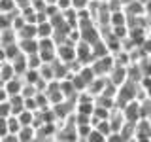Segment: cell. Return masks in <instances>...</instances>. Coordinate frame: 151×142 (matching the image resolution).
Listing matches in <instances>:
<instances>
[{
    "mask_svg": "<svg viewBox=\"0 0 151 142\" xmlns=\"http://www.w3.org/2000/svg\"><path fill=\"white\" fill-rule=\"evenodd\" d=\"M17 32L13 27L9 28H0V46H6V44H12V42H17Z\"/></svg>",
    "mask_w": 151,
    "mask_h": 142,
    "instance_id": "9a60e30c",
    "label": "cell"
},
{
    "mask_svg": "<svg viewBox=\"0 0 151 142\" xmlns=\"http://www.w3.org/2000/svg\"><path fill=\"white\" fill-rule=\"evenodd\" d=\"M13 63V68H15V72H17V76H23L28 70V57L25 55V53H19L15 59L12 61Z\"/></svg>",
    "mask_w": 151,
    "mask_h": 142,
    "instance_id": "5bb4252c",
    "label": "cell"
},
{
    "mask_svg": "<svg viewBox=\"0 0 151 142\" xmlns=\"http://www.w3.org/2000/svg\"><path fill=\"white\" fill-rule=\"evenodd\" d=\"M15 76H17V72H15V68H13L12 61H2V63H0V83L9 82V80L15 78Z\"/></svg>",
    "mask_w": 151,
    "mask_h": 142,
    "instance_id": "8fae6325",
    "label": "cell"
},
{
    "mask_svg": "<svg viewBox=\"0 0 151 142\" xmlns=\"http://www.w3.org/2000/svg\"><path fill=\"white\" fill-rule=\"evenodd\" d=\"M115 55L113 53H108L104 57H98V59H94L93 63V68L94 72H96V76H110V72L113 68H115Z\"/></svg>",
    "mask_w": 151,
    "mask_h": 142,
    "instance_id": "6da1fadb",
    "label": "cell"
},
{
    "mask_svg": "<svg viewBox=\"0 0 151 142\" xmlns=\"http://www.w3.org/2000/svg\"><path fill=\"white\" fill-rule=\"evenodd\" d=\"M36 131H38L36 142H53L57 140V135H59V125H57V121L42 123L40 127H36Z\"/></svg>",
    "mask_w": 151,
    "mask_h": 142,
    "instance_id": "7a4b0ae2",
    "label": "cell"
},
{
    "mask_svg": "<svg viewBox=\"0 0 151 142\" xmlns=\"http://www.w3.org/2000/svg\"><path fill=\"white\" fill-rule=\"evenodd\" d=\"M94 129L93 123H83V125H78V135H79V142H87L91 131Z\"/></svg>",
    "mask_w": 151,
    "mask_h": 142,
    "instance_id": "44dd1931",
    "label": "cell"
},
{
    "mask_svg": "<svg viewBox=\"0 0 151 142\" xmlns=\"http://www.w3.org/2000/svg\"><path fill=\"white\" fill-rule=\"evenodd\" d=\"M108 76H96V78L93 80L91 83H89V87H87V91L94 95V97H98V95H102L104 93V89H106V85H108Z\"/></svg>",
    "mask_w": 151,
    "mask_h": 142,
    "instance_id": "30bf717a",
    "label": "cell"
},
{
    "mask_svg": "<svg viewBox=\"0 0 151 142\" xmlns=\"http://www.w3.org/2000/svg\"><path fill=\"white\" fill-rule=\"evenodd\" d=\"M21 15L25 17V21H27V23H36V25H38V9L32 6V4L21 9Z\"/></svg>",
    "mask_w": 151,
    "mask_h": 142,
    "instance_id": "ac0fdd59",
    "label": "cell"
},
{
    "mask_svg": "<svg viewBox=\"0 0 151 142\" xmlns=\"http://www.w3.org/2000/svg\"><path fill=\"white\" fill-rule=\"evenodd\" d=\"M53 34H55V25L51 23V19L38 23V38H51Z\"/></svg>",
    "mask_w": 151,
    "mask_h": 142,
    "instance_id": "2e32d148",
    "label": "cell"
},
{
    "mask_svg": "<svg viewBox=\"0 0 151 142\" xmlns=\"http://www.w3.org/2000/svg\"><path fill=\"white\" fill-rule=\"evenodd\" d=\"M28 57V68H42V64H44V59L40 57V53H32V55H27Z\"/></svg>",
    "mask_w": 151,
    "mask_h": 142,
    "instance_id": "603a6c76",
    "label": "cell"
},
{
    "mask_svg": "<svg viewBox=\"0 0 151 142\" xmlns=\"http://www.w3.org/2000/svg\"><path fill=\"white\" fill-rule=\"evenodd\" d=\"M79 28H81V40L89 42V44H96L98 40H102V32H100V27L96 25V21L81 25Z\"/></svg>",
    "mask_w": 151,
    "mask_h": 142,
    "instance_id": "277c9868",
    "label": "cell"
},
{
    "mask_svg": "<svg viewBox=\"0 0 151 142\" xmlns=\"http://www.w3.org/2000/svg\"><path fill=\"white\" fill-rule=\"evenodd\" d=\"M87 142H108V136L104 135V133H100L96 127H94V129L91 131V135H89Z\"/></svg>",
    "mask_w": 151,
    "mask_h": 142,
    "instance_id": "cb8c5ba5",
    "label": "cell"
},
{
    "mask_svg": "<svg viewBox=\"0 0 151 142\" xmlns=\"http://www.w3.org/2000/svg\"><path fill=\"white\" fill-rule=\"evenodd\" d=\"M111 108H106V106H100V104H96V108H94V117H98V120H110L111 117Z\"/></svg>",
    "mask_w": 151,
    "mask_h": 142,
    "instance_id": "7402d4cb",
    "label": "cell"
},
{
    "mask_svg": "<svg viewBox=\"0 0 151 142\" xmlns=\"http://www.w3.org/2000/svg\"><path fill=\"white\" fill-rule=\"evenodd\" d=\"M40 57L44 59V63H53V61L59 59V55H57V47H42V49H40Z\"/></svg>",
    "mask_w": 151,
    "mask_h": 142,
    "instance_id": "ffe728a7",
    "label": "cell"
},
{
    "mask_svg": "<svg viewBox=\"0 0 151 142\" xmlns=\"http://www.w3.org/2000/svg\"><path fill=\"white\" fill-rule=\"evenodd\" d=\"M15 4H17V8H19V9H23V8L30 6V4H32V0H15Z\"/></svg>",
    "mask_w": 151,
    "mask_h": 142,
    "instance_id": "4dcf8cb0",
    "label": "cell"
},
{
    "mask_svg": "<svg viewBox=\"0 0 151 142\" xmlns=\"http://www.w3.org/2000/svg\"><path fill=\"white\" fill-rule=\"evenodd\" d=\"M140 87L145 91V95L151 99V76H144L142 78V82H140Z\"/></svg>",
    "mask_w": 151,
    "mask_h": 142,
    "instance_id": "4316f807",
    "label": "cell"
},
{
    "mask_svg": "<svg viewBox=\"0 0 151 142\" xmlns=\"http://www.w3.org/2000/svg\"><path fill=\"white\" fill-rule=\"evenodd\" d=\"M94 108H96V99L94 101H78V104H76V112L87 114V116H93Z\"/></svg>",
    "mask_w": 151,
    "mask_h": 142,
    "instance_id": "e0dca14e",
    "label": "cell"
},
{
    "mask_svg": "<svg viewBox=\"0 0 151 142\" xmlns=\"http://www.w3.org/2000/svg\"><path fill=\"white\" fill-rule=\"evenodd\" d=\"M91 6V0H72V8L74 9H85V8H89Z\"/></svg>",
    "mask_w": 151,
    "mask_h": 142,
    "instance_id": "83f0119b",
    "label": "cell"
},
{
    "mask_svg": "<svg viewBox=\"0 0 151 142\" xmlns=\"http://www.w3.org/2000/svg\"><path fill=\"white\" fill-rule=\"evenodd\" d=\"M123 114H125L127 121H130V123H138L140 120H144V106H142V101H138V99L130 101L123 108Z\"/></svg>",
    "mask_w": 151,
    "mask_h": 142,
    "instance_id": "3957f363",
    "label": "cell"
},
{
    "mask_svg": "<svg viewBox=\"0 0 151 142\" xmlns=\"http://www.w3.org/2000/svg\"><path fill=\"white\" fill-rule=\"evenodd\" d=\"M0 85H4V87L9 91V95H19L23 91V85H25V80H23V76H15V78H12L9 82H4V83H0Z\"/></svg>",
    "mask_w": 151,
    "mask_h": 142,
    "instance_id": "7c38bea8",
    "label": "cell"
},
{
    "mask_svg": "<svg viewBox=\"0 0 151 142\" xmlns=\"http://www.w3.org/2000/svg\"><path fill=\"white\" fill-rule=\"evenodd\" d=\"M76 53H78V61H81L83 64H93L94 63V53H93V44H89V42H78L76 44Z\"/></svg>",
    "mask_w": 151,
    "mask_h": 142,
    "instance_id": "5b68a950",
    "label": "cell"
},
{
    "mask_svg": "<svg viewBox=\"0 0 151 142\" xmlns=\"http://www.w3.org/2000/svg\"><path fill=\"white\" fill-rule=\"evenodd\" d=\"M57 6L60 8V12H66V9L72 8V0H55Z\"/></svg>",
    "mask_w": 151,
    "mask_h": 142,
    "instance_id": "f546056e",
    "label": "cell"
},
{
    "mask_svg": "<svg viewBox=\"0 0 151 142\" xmlns=\"http://www.w3.org/2000/svg\"><path fill=\"white\" fill-rule=\"evenodd\" d=\"M12 114H13L12 102H9V101H4V102H0V117H9Z\"/></svg>",
    "mask_w": 151,
    "mask_h": 142,
    "instance_id": "484cf974",
    "label": "cell"
},
{
    "mask_svg": "<svg viewBox=\"0 0 151 142\" xmlns=\"http://www.w3.org/2000/svg\"><path fill=\"white\" fill-rule=\"evenodd\" d=\"M17 135H19V142H36L38 138V131L34 125H23Z\"/></svg>",
    "mask_w": 151,
    "mask_h": 142,
    "instance_id": "4fadbf2b",
    "label": "cell"
},
{
    "mask_svg": "<svg viewBox=\"0 0 151 142\" xmlns=\"http://www.w3.org/2000/svg\"><path fill=\"white\" fill-rule=\"evenodd\" d=\"M19 53H23L21 47H19V40L12 42V44L0 46V55H2V61H13Z\"/></svg>",
    "mask_w": 151,
    "mask_h": 142,
    "instance_id": "9c48e42d",
    "label": "cell"
},
{
    "mask_svg": "<svg viewBox=\"0 0 151 142\" xmlns=\"http://www.w3.org/2000/svg\"><path fill=\"white\" fill-rule=\"evenodd\" d=\"M91 2H104V0H91Z\"/></svg>",
    "mask_w": 151,
    "mask_h": 142,
    "instance_id": "1f68e13d",
    "label": "cell"
},
{
    "mask_svg": "<svg viewBox=\"0 0 151 142\" xmlns=\"http://www.w3.org/2000/svg\"><path fill=\"white\" fill-rule=\"evenodd\" d=\"M23 80H25V83L36 85V83L42 80V74H40V70H38V68H28L27 72L23 74Z\"/></svg>",
    "mask_w": 151,
    "mask_h": 142,
    "instance_id": "d6986e66",
    "label": "cell"
},
{
    "mask_svg": "<svg viewBox=\"0 0 151 142\" xmlns=\"http://www.w3.org/2000/svg\"><path fill=\"white\" fill-rule=\"evenodd\" d=\"M13 9H17L15 0H0V13H8Z\"/></svg>",
    "mask_w": 151,
    "mask_h": 142,
    "instance_id": "d4e9b609",
    "label": "cell"
},
{
    "mask_svg": "<svg viewBox=\"0 0 151 142\" xmlns=\"http://www.w3.org/2000/svg\"><path fill=\"white\" fill-rule=\"evenodd\" d=\"M19 47L25 55L40 53V38H19Z\"/></svg>",
    "mask_w": 151,
    "mask_h": 142,
    "instance_id": "ba28073f",
    "label": "cell"
},
{
    "mask_svg": "<svg viewBox=\"0 0 151 142\" xmlns=\"http://www.w3.org/2000/svg\"><path fill=\"white\" fill-rule=\"evenodd\" d=\"M57 55H59V59L64 61V63H72V61H76V59H78V53H76V44H72L70 40L57 44Z\"/></svg>",
    "mask_w": 151,
    "mask_h": 142,
    "instance_id": "8992f818",
    "label": "cell"
},
{
    "mask_svg": "<svg viewBox=\"0 0 151 142\" xmlns=\"http://www.w3.org/2000/svg\"><path fill=\"white\" fill-rule=\"evenodd\" d=\"M110 82H113L117 87H121L123 83L129 82V66H121V64H115V68L110 72Z\"/></svg>",
    "mask_w": 151,
    "mask_h": 142,
    "instance_id": "52a82bcc",
    "label": "cell"
},
{
    "mask_svg": "<svg viewBox=\"0 0 151 142\" xmlns=\"http://www.w3.org/2000/svg\"><path fill=\"white\" fill-rule=\"evenodd\" d=\"M140 47H142V51L145 53V57H151V36L145 38V40H144V44H142Z\"/></svg>",
    "mask_w": 151,
    "mask_h": 142,
    "instance_id": "f1b7e54d",
    "label": "cell"
}]
</instances>
